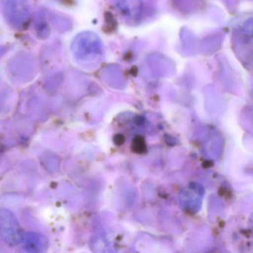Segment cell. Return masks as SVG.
Wrapping results in <instances>:
<instances>
[{"label": "cell", "mask_w": 253, "mask_h": 253, "mask_svg": "<svg viewBox=\"0 0 253 253\" xmlns=\"http://www.w3.org/2000/svg\"><path fill=\"white\" fill-rule=\"evenodd\" d=\"M5 14L8 20L18 27L24 26L29 20V8L24 0H8Z\"/></svg>", "instance_id": "2"}, {"label": "cell", "mask_w": 253, "mask_h": 253, "mask_svg": "<svg viewBox=\"0 0 253 253\" xmlns=\"http://www.w3.org/2000/svg\"><path fill=\"white\" fill-rule=\"evenodd\" d=\"M133 149L137 153H143L146 152V147L143 137H137L133 142Z\"/></svg>", "instance_id": "4"}, {"label": "cell", "mask_w": 253, "mask_h": 253, "mask_svg": "<svg viewBox=\"0 0 253 253\" xmlns=\"http://www.w3.org/2000/svg\"><path fill=\"white\" fill-rule=\"evenodd\" d=\"M23 233L14 213L6 209H0V237L10 246L23 242Z\"/></svg>", "instance_id": "1"}, {"label": "cell", "mask_w": 253, "mask_h": 253, "mask_svg": "<svg viewBox=\"0 0 253 253\" xmlns=\"http://www.w3.org/2000/svg\"><path fill=\"white\" fill-rule=\"evenodd\" d=\"M23 242L26 250L32 253H42L48 247V241L41 234L27 232L23 235Z\"/></svg>", "instance_id": "3"}, {"label": "cell", "mask_w": 253, "mask_h": 253, "mask_svg": "<svg viewBox=\"0 0 253 253\" xmlns=\"http://www.w3.org/2000/svg\"><path fill=\"white\" fill-rule=\"evenodd\" d=\"M115 142L116 144H122L124 142V136L121 135V134H118V135L115 136Z\"/></svg>", "instance_id": "5"}]
</instances>
